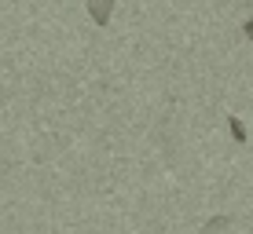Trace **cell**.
<instances>
[{
	"label": "cell",
	"mask_w": 253,
	"mask_h": 234,
	"mask_svg": "<svg viewBox=\"0 0 253 234\" xmlns=\"http://www.w3.org/2000/svg\"><path fill=\"white\" fill-rule=\"evenodd\" d=\"M88 15L95 26H110V15H114V0H88Z\"/></svg>",
	"instance_id": "6da1fadb"
},
{
	"label": "cell",
	"mask_w": 253,
	"mask_h": 234,
	"mask_svg": "<svg viewBox=\"0 0 253 234\" xmlns=\"http://www.w3.org/2000/svg\"><path fill=\"white\" fill-rule=\"evenodd\" d=\"M231 223H235L231 216H213V220H209V223H206V227L198 231V234H220V231H228Z\"/></svg>",
	"instance_id": "7a4b0ae2"
},
{
	"label": "cell",
	"mask_w": 253,
	"mask_h": 234,
	"mask_svg": "<svg viewBox=\"0 0 253 234\" xmlns=\"http://www.w3.org/2000/svg\"><path fill=\"white\" fill-rule=\"evenodd\" d=\"M228 132H231V139L239 143V146L246 143V125H242L239 117H228Z\"/></svg>",
	"instance_id": "3957f363"
},
{
	"label": "cell",
	"mask_w": 253,
	"mask_h": 234,
	"mask_svg": "<svg viewBox=\"0 0 253 234\" xmlns=\"http://www.w3.org/2000/svg\"><path fill=\"white\" fill-rule=\"evenodd\" d=\"M242 30H246V40L253 44V19H246V22H242Z\"/></svg>",
	"instance_id": "277c9868"
}]
</instances>
